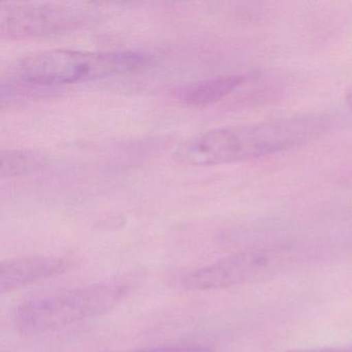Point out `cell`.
<instances>
[{"label":"cell","mask_w":352,"mask_h":352,"mask_svg":"<svg viewBox=\"0 0 352 352\" xmlns=\"http://www.w3.org/2000/svg\"><path fill=\"white\" fill-rule=\"evenodd\" d=\"M324 115H300L201 131L177 146L173 160L187 166H214L258 160L300 147L331 129Z\"/></svg>","instance_id":"1"},{"label":"cell","mask_w":352,"mask_h":352,"mask_svg":"<svg viewBox=\"0 0 352 352\" xmlns=\"http://www.w3.org/2000/svg\"><path fill=\"white\" fill-rule=\"evenodd\" d=\"M151 60L139 51L52 49L20 59L12 67L8 82L20 87H53L131 73Z\"/></svg>","instance_id":"2"},{"label":"cell","mask_w":352,"mask_h":352,"mask_svg":"<svg viewBox=\"0 0 352 352\" xmlns=\"http://www.w3.org/2000/svg\"><path fill=\"white\" fill-rule=\"evenodd\" d=\"M129 288L126 282H102L30 298L14 311V325L23 335H38L96 318L120 304Z\"/></svg>","instance_id":"3"},{"label":"cell","mask_w":352,"mask_h":352,"mask_svg":"<svg viewBox=\"0 0 352 352\" xmlns=\"http://www.w3.org/2000/svg\"><path fill=\"white\" fill-rule=\"evenodd\" d=\"M104 12V8L94 3H3L0 32L8 38L54 36L81 28Z\"/></svg>","instance_id":"4"},{"label":"cell","mask_w":352,"mask_h":352,"mask_svg":"<svg viewBox=\"0 0 352 352\" xmlns=\"http://www.w3.org/2000/svg\"><path fill=\"white\" fill-rule=\"evenodd\" d=\"M288 259L289 256L281 251H243L189 272L181 278L180 285L188 290L222 289L241 285L273 275Z\"/></svg>","instance_id":"5"},{"label":"cell","mask_w":352,"mask_h":352,"mask_svg":"<svg viewBox=\"0 0 352 352\" xmlns=\"http://www.w3.org/2000/svg\"><path fill=\"white\" fill-rule=\"evenodd\" d=\"M74 261L63 256H26L3 261L0 267V292H13L30 284L54 277L73 267Z\"/></svg>","instance_id":"6"},{"label":"cell","mask_w":352,"mask_h":352,"mask_svg":"<svg viewBox=\"0 0 352 352\" xmlns=\"http://www.w3.org/2000/svg\"><path fill=\"white\" fill-rule=\"evenodd\" d=\"M247 75H221L201 80L181 88L177 92L179 100L191 107H206L215 104L244 85Z\"/></svg>","instance_id":"7"},{"label":"cell","mask_w":352,"mask_h":352,"mask_svg":"<svg viewBox=\"0 0 352 352\" xmlns=\"http://www.w3.org/2000/svg\"><path fill=\"white\" fill-rule=\"evenodd\" d=\"M47 164L44 154L34 149L16 148L1 152V178H16L34 174Z\"/></svg>","instance_id":"8"},{"label":"cell","mask_w":352,"mask_h":352,"mask_svg":"<svg viewBox=\"0 0 352 352\" xmlns=\"http://www.w3.org/2000/svg\"><path fill=\"white\" fill-rule=\"evenodd\" d=\"M123 352H213L207 345L199 344H182V345L154 346V347L140 348Z\"/></svg>","instance_id":"9"},{"label":"cell","mask_w":352,"mask_h":352,"mask_svg":"<svg viewBox=\"0 0 352 352\" xmlns=\"http://www.w3.org/2000/svg\"><path fill=\"white\" fill-rule=\"evenodd\" d=\"M292 352H352V347L322 348V349L300 350Z\"/></svg>","instance_id":"10"},{"label":"cell","mask_w":352,"mask_h":352,"mask_svg":"<svg viewBox=\"0 0 352 352\" xmlns=\"http://www.w3.org/2000/svg\"><path fill=\"white\" fill-rule=\"evenodd\" d=\"M346 104L349 107L350 110H352V82L350 84L349 88L347 89V92H346Z\"/></svg>","instance_id":"11"}]
</instances>
